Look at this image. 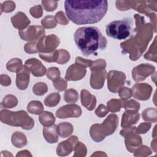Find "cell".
Here are the masks:
<instances>
[{"label":"cell","instance_id":"6da1fadb","mask_svg":"<svg viewBox=\"0 0 157 157\" xmlns=\"http://www.w3.org/2000/svg\"><path fill=\"white\" fill-rule=\"evenodd\" d=\"M64 9L69 20L74 23L93 24L104 17L108 9V2L105 0H66Z\"/></svg>","mask_w":157,"mask_h":157},{"label":"cell","instance_id":"7a4b0ae2","mask_svg":"<svg viewBox=\"0 0 157 157\" xmlns=\"http://www.w3.org/2000/svg\"><path fill=\"white\" fill-rule=\"evenodd\" d=\"M74 37L76 46L85 56L96 55L98 50H104L107 45L105 37L96 26L79 28Z\"/></svg>","mask_w":157,"mask_h":157},{"label":"cell","instance_id":"3957f363","mask_svg":"<svg viewBox=\"0 0 157 157\" xmlns=\"http://www.w3.org/2000/svg\"><path fill=\"white\" fill-rule=\"evenodd\" d=\"M136 27L134 29L135 36H132L128 40L121 43V47L124 50L132 45L134 52L129 57L131 60H137L145 50L148 42L153 36V25L145 23L144 17L139 14L134 15Z\"/></svg>","mask_w":157,"mask_h":157},{"label":"cell","instance_id":"277c9868","mask_svg":"<svg viewBox=\"0 0 157 157\" xmlns=\"http://www.w3.org/2000/svg\"><path fill=\"white\" fill-rule=\"evenodd\" d=\"M133 21L131 18L115 20L106 26L105 32L108 36L117 40H124L132 33Z\"/></svg>","mask_w":157,"mask_h":157},{"label":"cell","instance_id":"5b68a950","mask_svg":"<svg viewBox=\"0 0 157 157\" xmlns=\"http://www.w3.org/2000/svg\"><path fill=\"white\" fill-rule=\"evenodd\" d=\"M1 120L5 124L20 126L23 129L29 130L34 126L33 120L28 116L25 111L12 112L7 110H2L1 112Z\"/></svg>","mask_w":157,"mask_h":157},{"label":"cell","instance_id":"8992f818","mask_svg":"<svg viewBox=\"0 0 157 157\" xmlns=\"http://www.w3.org/2000/svg\"><path fill=\"white\" fill-rule=\"evenodd\" d=\"M118 124V118L115 114L109 115L102 124H94L90 128V134L93 140L101 142L105 136L114 132Z\"/></svg>","mask_w":157,"mask_h":157},{"label":"cell","instance_id":"52a82bcc","mask_svg":"<svg viewBox=\"0 0 157 157\" xmlns=\"http://www.w3.org/2000/svg\"><path fill=\"white\" fill-rule=\"evenodd\" d=\"M126 80L124 74L120 71H110L107 77V86L110 91L117 93L124 85Z\"/></svg>","mask_w":157,"mask_h":157},{"label":"cell","instance_id":"ba28073f","mask_svg":"<svg viewBox=\"0 0 157 157\" xmlns=\"http://www.w3.org/2000/svg\"><path fill=\"white\" fill-rule=\"evenodd\" d=\"M59 44V39L53 34L41 37L37 44V50L40 53H49L54 50Z\"/></svg>","mask_w":157,"mask_h":157},{"label":"cell","instance_id":"9c48e42d","mask_svg":"<svg viewBox=\"0 0 157 157\" xmlns=\"http://www.w3.org/2000/svg\"><path fill=\"white\" fill-rule=\"evenodd\" d=\"M45 34V30L39 26H30L25 31L20 30L19 36L24 40L36 41L39 40L40 37Z\"/></svg>","mask_w":157,"mask_h":157},{"label":"cell","instance_id":"30bf717a","mask_svg":"<svg viewBox=\"0 0 157 157\" xmlns=\"http://www.w3.org/2000/svg\"><path fill=\"white\" fill-rule=\"evenodd\" d=\"M131 8H133L135 10L140 13L149 14V11L153 9L156 11V1H128Z\"/></svg>","mask_w":157,"mask_h":157},{"label":"cell","instance_id":"8fae6325","mask_svg":"<svg viewBox=\"0 0 157 157\" xmlns=\"http://www.w3.org/2000/svg\"><path fill=\"white\" fill-rule=\"evenodd\" d=\"M155 70V67L148 64H141L134 68L132 71V75L136 82L142 81L147 77L152 74Z\"/></svg>","mask_w":157,"mask_h":157},{"label":"cell","instance_id":"7c38bea8","mask_svg":"<svg viewBox=\"0 0 157 157\" xmlns=\"http://www.w3.org/2000/svg\"><path fill=\"white\" fill-rule=\"evenodd\" d=\"M152 88L147 83H136L132 88V95L139 100H147L151 95Z\"/></svg>","mask_w":157,"mask_h":157},{"label":"cell","instance_id":"4fadbf2b","mask_svg":"<svg viewBox=\"0 0 157 157\" xmlns=\"http://www.w3.org/2000/svg\"><path fill=\"white\" fill-rule=\"evenodd\" d=\"M82 113L81 109L79 106L75 104L66 105L59 109L56 112V115L59 118H67L69 117H78Z\"/></svg>","mask_w":157,"mask_h":157},{"label":"cell","instance_id":"5bb4252c","mask_svg":"<svg viewBox=\"0 0 157 157\" xmlns=\"http://www.w3.org/2000/svg\"><path fill=\"white\" fill-rule=\"evenodd\" d=\"M85 67L80 64L75 63L68 67L65 78L69 81L78 80L82 79L85 75Z\"/></svg>","mask_w":157,"mask_h":157},{"label":"cell","instance_id":"9a60e30c","mask_svg":"<svg viewBox=\"0 0 157 157\" xmlns=\"http://www.w3.org/2000/svg\"><path fill=\"white\" fill-rule=\"evenodd\" d=\"M25 66L36 77H41L45 74L46 69L45 66L36 58H31L27 60Z\"/></svg>","mask_w":157,"mask_h":157},{"label":"cell","instance_id":"2e32d148","mask_svg":"<svg viewBox=\"0 0 157 157\" xmlns=\"http://www.w3.org/2000/svg\"><path fill=\"white\" fill-rule=\"evenodd\" d=\"M29 71L26 67V66H24L17 72L16 85L18 89L21 90L26 89L28 85L30 76V73Z\"/></svg>","mask_w":157,"mask_h":157},{"label":"cell","instance_id":"e0dca14e","mask_svg":"<svg viewBox=\"0 0 157 157\" xmlns=\"http://www.w3.org/2000/svg\"><path fill=\"white\" fill-rule=\"evenodd\" d=\"M91 71L92 72L90 78L91 86L94 89H101L104 85L106 71L104 69Z\"/></svg>","mask_w":157,"mask_h":157},{"label":"cell","instance_id":"ac0fdd59","mask_svg":"<svg viewBox=\"0 0 157 157\" xmlns=\"http://www.w3.org/2000/svg\"><path fill=\"white\" fill-rule=\"evenodd\" d=\"M11 21L13 27L19 29L20 30L25 29V28L30 23V21L28 20L26 15L21 12H18L15 16L11 18Z\"/></svg>","mask_w":157,"mask_h":157},{"label":"cell","instance_id":"d6986e66","mask_svg":"<svg viewBox=\"0 0 157 157\" xmlns=\"http://www.w3.org/2000/svg\"><path fill=\"white\" fill-rule=\"evenodd\" d=\"M81 102L82 104L88 110L94 109L96 105V99L94 95H91L90 92L85 90L81 91Z\"/></svg>","mask_w":157,"mask_h":157},{"label":"cell","instance_id":"ffe728a7","mask_svg":"<svg viewBox=\"0 0 157 157\" xmlns=\"http://www.w3.org/2000/svg\"><path fill=\"white\" fill-rule=\"evenodd\" d=\"M140 115L137 112L132 110H126L122 116L121 126L127 128L132 124H135L139 120Z\"/></svg>","mask_w":157,"mask_h":157},{"label":"cell","instance_id":"44dd1931","mask_svg":"<svg viewBox=\"0 0 157 157\" xmlns=\"http://www.w3.org/2000/svg\"><path fill=\"white\" fill-rule=\"evenodd\" d=\"M56 126L53 124L50 127H45L43 129V135L45 140L50 144L56 143L58 141Z\"/></svg>","mask_w":157,"mask_h":157},{"label":"cell","instance_id":"7402d4cb","mask_svg":"<svg viewBox=\"0 0 157 157\" xmlns=\"http://www.w3.org/2000/svg\"><path fill=\"white\" fill-rule=\"evenodd\" d=\"M57 133L62 137H67L72 133L73 127L71 124L67 122H63L59 124L56 127Z\"/></svg>","mask_w":157,"mask_h":157},{"label":"cell","instance_id":"603a6c76","mask_svg":"<svg viewBox=\"0 0 157 157\" xmlns=\"http://www.w3.org/2000/svg\"><path fill=\"white\" fill-rule=\"evenodd\" d=\"M39 120L42 125L44 127H47L53 124L55 121V118L51 112L45 111L40 113L39 117Z\"/></svg>","mask_w":157,"mask_h":157},{"label":"cell","instance_id":"cb8c5ba5","mask_svg":"<svg viewBox=\"0 0 157 157\" xmlns=\"http://www.w3.org/2000/svg\"><path fill=\"white\" fill-rule=\"evenodd\" d=\"M28 111L32 114H40L44 110L43 105L40 101H32L29 102L27 106Z\"/></svg>","mask_w":157,"mask_h":157},{"label":"cell","instance_id":"d4e9b609","mask_svg":"<svg viewBox=\"0 0 157 157\" xmlns=\"http://www.w3.org/2000/svg\"><path fill=\"white\" fill-rule=\"evenodd\" d=\"M19 141L21 142L23 145H25L27 142L26 136L21 132H15L13 134L12 136V144L14 146L17 147V148H20Z\"/></svg>","mask_w":157,"mask_h":157},{"label":"cell","instance_id":"484cf974","mask_svg":"<svg viewBox=\"0 0 157 157\" xmlns=\"http://www.w3.org/2000/svg\"><path fill=\"white\" fill-rule=\"evenodd\" d=\"M60 101V95L58 93H53L44 100V104L48 107L56 106Z\"/></svg>","mask_w":157,"mask_h":157},{"label":"cell","instance_id":"4316f807","mask_svg":"<svg viewBox=\"0 0 157 157\" xmlns=\"http://www.w3.org/2000/svg\"><path fill=\"white\" fill-rule=\"evenodd\" d=\"M142 117L144 120L155 123L156 121V109L150 108L145 109L142 112Z\"/></svg>","mask_w":157,"mask_h":157},{"label":"cell","instance_id":"83f0119b","mask_svg":"<svg viewBox=\"0 0 157 157\" xmlns=\"http://www.w3.org/2000/svg\"><path fill=\"white\" fill-rule=\"evenodd\" d=\"M22 61L18 58H13L7 64V69L11 72H17L21 69Z\"/></svg>","mask_w":157,"mask_h":157},{"label":"cell","instance_id":"f1b7e54d","mask_svg":"<svg viewBox=\"0 0 157 157\" xmlns=\"http://www.w3.org/2000/svg\"><path fill=\"white\" fill-rule=\"evenodd\" d=\"M78 93L77 91L73 89L67 90L64 94V100L68 103H74L78 99Z\"/></svg>","mask_w":157,"mask_h":157},{"label":"cell","instance_id":"f546056e","mask_svg":"<svg viewBox=\"0 0 157 157\" xmlns=\"http://www.w3.org/2000/svg\"><path fill=\"white\" fill-rule=\"evenodd\" d=\"M39 56L43 60L47 62H56L58 58V50H55L54 52L49 53H40Z\"/></svg>","mask_w":157,"mask_h":157},{"label":"cell","instance_id":"4dcf8cb0","mask_svg":"<svg viewBox=\"0 0 157 157\" xmlns=\"http://www.w3.org/2000/svg\"><path fill=\"white\" fill-rule=\"evenodd\" d=\"M123 106V102L120 100L117 99H111L107 102V108L108 110L112 112H115L119 111L120 108Z\"/></svg>","mask_w":157,"mask_h":157},{"label":"cell","instance_id":"1f68e13d","mask_svg":"<svg viewBox=\"0 0 157 157\" xmlns=\"http://www.w3.org/2000/svg\"><path fill=\"white\" fill-rule=\"evenodd\" d=\"M33 91L35 94L37 96H42L47 91V86L44 83L39 82L34 85Z\"/></svg>","mask_w":157,"mask_h":157},{"label":"cell","instance_id":"d6a6232c","mask_svg":"<svg viewBox=\"0 0 157 157\" xmlns=\"http://www.w3.org/2000/svg\"><path fill=\"white\" fill-rule=\"evenodd\" d=\"M2 104L6 107L12 108L17 104V99L14 96L7 95L4 98L2 101Z\"/></svg>","mask_w":157,"mask_h":157},{"label":"cell","instance_id":"836d02e7","mask_svg":"<svg viewBox=\"0 0 157 157\" xmlns=\"http://www.w3.org/2000/svg\"><path fill=\"white\" fill-rule=\"evenodd\" d=\"M55 18L52 16H46L41 21L42 26L46 28H52L56 26V23L55 21Z\"/></svg>","mask_w":157,"mask_h":157},{"label":"cell","instance_id":"e575fe53","mask_svg":"<svg viewBox=\"0 0 157 157\" xmlns=\"http://www.w3.org/2000/svg\"><path fill=\"white\" fill-rule=\"evenodd\" d=\"M123 106L126 110H132L135 112H138L140 108V104L139 102L134 100H130L128 102H123Z\"/></svg>","mask_w":157,"mask_h":157},{"label":"cell","instance_id":"d590c367","mask_svg":"<svg viewBox=\"0 0 157 157\" xmlns=\"http://www.w3.org/2000/svg\"><path fill=\"white\" fill-rule=\"evenodd\" d=\"M69 59L70 55L67 51L64 50H58V58L56 61V63L60 64H63L69 61Z\"/></svg>","mask_w":157,"mask_h":157},{"label":"cell","instance_id":"8d00e7d4","mask_svg":"<svg viewBox=\"0 0 157 157\" xmlns=\"http://www.w3.org/2000/svg\"><path fill=\"white\" fill-rule=\"evenodd\" d=\"M47 76L53 82L59 78L60 72L57 67H50L47 71Z\"/></svg>","mask_w":157,"mask_h":157},{"label":"cell","instance_id":"74e56055","mask_svg":"<svg viewBox=\"0 0 157 157\" xmlns=\"http://www.w3.org/2000/svg\"><path fill=\"white\" fill-rule=\"evenodd\" d=\"M42 4L44 9L47 12H52L56 9L58 5V2L55 1H42Z\"/></svg>","mask_w":157,"mask_h":157},{"label":"cell","instance_id":"f35d334b","mask_svg":"<svg viewBox=\"0 0 157 157\" xmlns=\"http://www.w3.org/2000/svg\"><path fill=\"white\" fill-rule=\"evenodd\" d=\"M1 11H4L5 12H11L15 8V4L13 1H7L1 4Z\"/></svg>","mask_w":157,"mask_h":157},{"label":"cell","instance_id":"ab89813d","mask_svg":"<svg viewBox=\"0 0 157 157\" xmlns=\"http://www.w3.org/2000/svg\"><path fill=\"white\" fill-rule=\"evenodd\" d=\"M31 15L35 18L41 17L42 15V9L40 5L35 6L31 7L29 10Z\"/></svg>","mask_w":157,"mask_h":157},{"label":"cell","instance_id":"60d3db41","mask_svg":"<svg viewBox=\"0 0 157 157\" xmlns=\"http://www.w3.org/2000/svg\"><path fill=\"white\" fill-rule=\"evenodd\" d=\"M93 65L91 67V71H98V70H101V69H104L105 67V61L103 59H99L96 60L94 62H93L92 64Z\"/></svg>","mask_w":157,"mask_h":157},{"label":"cell","instance_id":"b9f144b4","mask_svg":"<svg viewBox=\"0 0 157 157\" xmlns=\"http://www.w3.org/2000/svg\"><path fill=\"white\" fill-rule=\"evenodd\" d=\"M53 86L55 87V88L59 91H62L64 90L67 86V83L62 78H59V80H56L55 81H53Z\"/></svg>","mask_w":157,"mask_h":157},{"label":"cell","instance_id":"7bdbcfd3","mask_svg":"<svg viewBox=\"0 0 157 157\" xmlns=\"http://www.w3.org/2000/svg\"><path fill=\"white\" fill-rule=\"evenodd\" d=\"M115 4L120 10H127L131 9L128 1H117Z\"/></svg>","mask_w":157,"mask_h":157},{"label":"cell","instance_id":"ee69618b","mask_svg":"<svg viewBox=\"0 0 157 157\" xmlns=\"http://www.w3.org/2000/svg\"><path fill=\"white\" fill-rule=\"evenodd\" d=\"M55 18L58 23H59L61 25H66L68 23V21L67 20V19L64 15V13L62 11H59V12H57L55 15Z\"/></svg>","mask_w":157,"mask_h":157},{"label":"cell","instance_id":"f6af8a7d","mask_svg":"<svg viewBox=\"0 0 157 157\" xmlns=\"http://www.w3.org/2000/svg\"><path fill=\"white\" fill-rule=\"evenodd\" d=\"M119 96L123 99H126L129 98L132 96V91L128 88H121L119 91Z\"/></svg>","mask_w":157,"mask_h":157},{"label":"cell","instance_id":"bcb514c9","mask_svg":"<svg viewBox=\"0 0 157 157\" xmlns=\"http://www.w3.org/2000/svg\"><path fill=\"white\" fill-rule=\"evenodd\" d=\"M36 47H37V44H36L35 42H33L26 44L24 47V48L26 52L28 53H33L37 52V48H36Z\"/></svg>","mask_w":157,"mask_h":157},{"label":"cell","instance_id":"7dc6e473","mask_svg":"<svg viewBox=\"0 0 157 157\" xmlns=\"http://www.w3.org/2000/svg\"><path fill=\"white\" fill-rule=\"evenodd\" d=\"M108 112H109L108 109H107L104 105L100 104L98 107V109L96 110L95 113L97 116L99 117H104L107 113Z\"/></svg>","mask_w":157,"mask_h":157},{"label":"cell","instance_id":"c3c4849f","mask_svg":"<svg viewBox=\"0 0 157 157\" xmlns=\"http://www.w3.org/2000/svg\"><path fill=\"white\" fill-rule=\"evenodd\" d=\"M151 126V124L148 123H141L139 127L136 129V132L137 133H142L144 134L147 131H148Z\"/></svg>","mask_w":157,"mask_h":157},{"label":"cell","instance_id":"681fc988","mask_svg":"<svg viewBox=\"0 0 157 157\" xmlns=\"http://www.w3.org/2000/svg\"><path fill=\"white\" fill-rule=\"evenodd\" d=\"M93 61H91V60H87V59H83L81 57H77L76 59H75V63L80 64L84 67H88V66H90Z\"/></svg>","mask_w":157,"mask_h":157}]
</instances>
